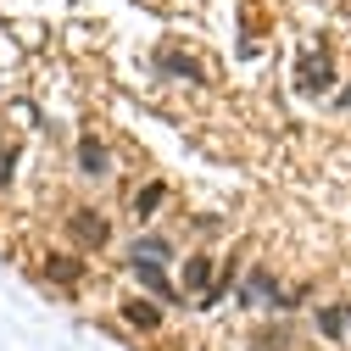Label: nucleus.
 <instances>
[{
	"mask_svg": "<svg viewBox=\"0 0 351 351\" xmlns=\"http://www.w3.org/2000/svg\"><path fill=\"white\" fill-rule=\"evenodd\" d=\"M340 106H346V112H351V84H346V90H340Z\"/></svg>",
	"mask_w": 351,
	"mask_h": 351,
	"instance_id": "nucleus-14",
	"label": "nucleus"
},
{
	"mask_svg": "<svg viewBox=\"0 0 351 351\" xmlns=\"http://www.w3.org/2000/svg\"><path fill=\"white\" fill-rule=\"evenodd\" d=\"M162 195H167V190H162V184H145V190H140V195H134V217H151V212H156V206H162Z\"/></svg>",
	"mask_w": 351,
	"mask_h": 351,
	"instance_id": "nucleus-10",
	"label": "nucleus"
},
{
	"mask_svg": "<svg viewBox=\"0 0 351 351\" xmlns=\"http://www.w3.org/2000/svg\"><path fill=\"white\" fill-rule=\"evenodd\" d=\"M318 329H324L329 340H340V335H346V313H340V306H324V313H318Z\"/></svg>",
	"mask_w": 351,
	"mask_h": 351,
	"instance_id": "nucleus-11",
	"label": "nucleus"
},
{
	"mask_svg": "<svg viewBox=\"0 0 351 351\" xmlns=\"http://www.w3.org/2000/svg\"><path fill=\"white\" fill-rule=\"evenodd\" d=\"M240 306H290V295L279 290V279L268 268H251L245 285H240Z\"/></svg>",
	"mask_w": 351,
	"mask_h": 351,
	"instance_id": "nucleus-1",
	"label": "nucleus"
},
{
	"mask_svg": "<svg viewBox=\"0 0 351 351\" xmlns=\"http://www.w3.org/2000/svg\"><path fill=\"white\" fill-rule=\"evenodd\" d=\"M67 229H73L78 245H106V234H112L101 212H73V217H67Z\"/></svg>",
	"mask_w": 351,
	"mask_h": 351,
	"instance_id": "nucleus-4",
	"label": "nucleus"
},
{
	"mask_svg": "<svg viewBox=\"0 0 351 351\" xmlns=\"http://www.w3.org/2000/svg\"><path fill=\"white\" fill-rule=\"evenodd\" d=\"M340 313H346V329H351V301H346V306H340Z\"/></svg>",
	"mask_w": 351,
	"mask_h": 351,
	"instance_id": "nucleus-15",
	"label": "nucleus"
},
{
	"mask_svg": "<svg viewBox=\"0 0 351 351\" xmlns=\"http://www.w3.org/2000/svg\"><path fill=\"white\" fill-rule=\"evenodd\" d=\"M73 156H78V173H84V179H106V173H112V156H106V145H101L95 134H84Z\"/></svg>",
	"mask_w": 351,
	"mask_h": 351,
	"instance_id": "nucleus-3",
	"label": "nucleus"
},
{
	"mask_svg": "<svg viewBox=\"0 0 351 351\" xmlns=\"http://www.w3.org/2000/svg\"><path fill=\"white\" fill-rule=\"evenodd\" d=\"M123 318L134 324V329H156V324H162V313H156L151 301H140V295H134V301H123Z\"/></svg>",
	"mask_w": 351,
	"mask_h": 351,
	"instance_id": "nucleus-8",
	"label": "nucleus"
},
{
	"mask_svg": "<svg viewBox=\"0 0 351 351\" xmlns=\"http://www.w3.org/2000/svg\"><path fill=\"white\" fill-rule=\"evenodd\" d=\"M128 268H134L140 290H151L156 301H179V290H173V279L162 274V262H151V256H128Z\"/></svg>",
	"mask_w": 351,
	"mask_h": 351,
	"instance_id": "nucleus-2",
	"label": "nucleus"
},
{
	"mask_svg": "<svg viewBox=\"0 0 351 351\" xmlns=\"http://www.w3.org/2000/svg\"><path fill=\"white\" fill-rule=\"evenodd\" d=\"M156 67L167 73V78H184V84H206V73L184 56V51H156Z\"/></svg>",
	"mask_w": 351,
	"mask_h": 351,
	"instance_id": "nucleus-6",
	"label": "nucleus"
},
{
	"mask_svg": "<svg viewBox=\"0 0 351 351\" xmlns=\"http://www.w3.org/2000/svg\"><path fill=\"white\" fill-rule=\"evenodd\" d=\"M128 256H151V262H167V256H173V240H162V234H140Z\"/></svg>",
	"mask_w": 351,
	"mask_h": 351,
	"instance_id": "nucleus-9",
	"label": "nucleus"
},
{
	"mask_svg": "<svg viewBox=\"0 0 351 351\" xmlns=\"http://www.w3.org/2000/svg\"><path fill=\"white\" fill-rule=\"evenodd\" d=\"M295 84H301V95H324L329 84H335V67H329V56H318V62L306 56V62H301V78H295Z\"/></svg>",
	"mask_w": 351,
	"mask_h": 351,
	"instance_id": "nucleus-5",
	"label": "nucleus"
},
{
	"mask_svg": "<svg viewBox=\"0 0 351 351\" xmlns=\"http://www.w3.org/2000/svg\"><path fill=\"white\" fill-rule=\"evenodd\" d=\"M212 274H217V262H212V256H190V262H184V290H195V295H206V290L217 285Z\"/></svg>",
	"mask_w": 351,
	"mask_h": 351,
	"instance_id": "nucleus-7",
	"label": "nucleus"
},
{
	"mask_svg": "<svg viewBox=\"0 0 351 351\" xmlns=\"http://www.w3.org/2000/svg\"><path fill=\"white\" fill-rule=\"evenodd\" d=\"M78 274H84V268H78L73 256H51V279H62V285H78Z\"/></svg>",
	"mask_w": 351,
	"mask_h": 351,
	"instance_id": "nucleus-12",
	"label": "nucleus"
},
{
	"mask_svg": "<svg viewBox=\"0 0 351 351\" xmlns=\"http://www.w3.org/2000/svg\"><path fill=\"white\" fill-rule=\"evenodd\" d=\"M12 167H17V151H0V190L12 184Z\"/></svg>",
	"mask_w": 351,
	"mask_h": 351,
	"instance_id": "nucleus-13",
	"label": "nucleus"
}]
</instances>
